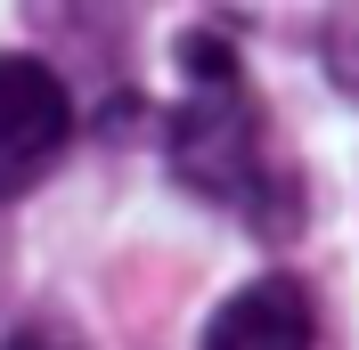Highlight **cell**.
Segmentation results:
<instances>
[{
	"instance_id": "cell-2",
	"label": "cell",
	"mask_w": 359,
	"mask_h": 350,
	"mask_svg": "<svg viewBox=\"0 0 359 350\" xmlns=\"http://www.w3.org/2000/svg\"><path fill=\"white\" fill-rule=\"evenodd\" d=\"M74 139V98L66 82L25 57V49H0V204H17L33 179L66 155Z\"/></svg>"
},
{
	"instance_id": "cell-5",
	"label": "cell",
	"mask_w": 359,
	"mask_h": 350,
	"mask_svg": "<svg viewBox=\"0 0 359 350\" xmlns=\"http://www.w3.org/2000/svg\"><path fill=\"white\" fill-rule=\"evenodd\" d=\"M327 66H335V82L359 98V8H335V17H327Z\"/></svg>"
},
{
	"instance_id": "cell-4",
	"label": "cell",
	"mask_w": 359,
	"mask_h": 350,
	"mask_svg": "<svg viewBox=\"0 0 359 350\" xmlns=\"http://www.w3.org/2000/svg\"><path fill=\"white\" fill-rule=\"evenodd\" d=\"M0 350H90V334L74 326L66 309H25L17 326L0 334Z\"/></svg>"
},
{
	"instance_id": "cell-3",
	"label": "cell",
	"mask_w": 359,
	"mask_h": 350,
	"mask_svg": "<svg viewBox=\"0 0 359 350\" xmlns=\"http://www.w3.org/2000/svg\"><path fill=\"white\" fill-rule=\"evenodd\" d=\"M204 350H318V318H311V293L269 269V277L237 285L212 318H204Z\"/></svg>"
},
{
	"instance_id": "cell-1",
	"label": "cell",
	"mask_w": 359,
	"mask_h": 350,
	"mask_svg": "<svg viewBox=\"0 0 359 350\" xmlns=\"http://www.w3.org/2000/svg\"><path fill=\"white\" fill-rule=\"evenodd\" d=\"M172 66H180V98L163 114V163L204 204L237 212L253 237H294L302 228V179L269 139V114L237 66V49L221 33H180Z\"/></svg>"
}]
</instances>
